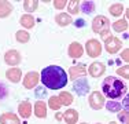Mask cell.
<instances>
[{"label":"cell","instance_id":"1","mask_svg":"<svg viewBox=\"0 0 129 124\" xmlns=\"http://www.w3.org/2000/svg\"><path fill=\"white\" fill-rule=\"evenodd\" d=\"M40 81L50 90H60L67 84V73L63 68L50 65L41 70Z\"/></svg>","mask_w":129,"mask_h":124},{"label":"cell","instance_id":"2","mask_svg":"<svg viewBox=\"0 0 129 124\" xmlns=\"http://www.w3.org/2000/svg\"><path fill=\"white\" fill-rule=\"evenodd\" d=\"M102 91H103V97H107L110 99H115V98H119L126 91V87L117 77L109 76L102 83Z\"/></svg>","mask_w":129,"mask_h":124},{"label":"cell","instance_id":"3","mask_svg":"<svg viewBox=\"0 0 129 124\" xmlns=\"http://www.w3.org/2000/svg\"><path fill=\"white\" fill-rule=\"evenodd\" d=\"M92 30L98 35H100L103 39H107L110 36V21L104 15H98L92 21Z\"/></svg>","mask_w":129,"mask_h":124},{"label":"cell","instance_id":"4","mask_svg":"<svg viewBox=\"0 0 129 124\" xmlns=\"http://www.w3.org/2000/svg\"><path fill=\"white\" fill-rule=\"evenodd\" d=\"M104 48L109 54H117L122 48V42L115 36H109L104 39Z\"/></svg>","mask_w":129,"mask_h":124},{"label":"cell","instance_id":"5","mask_svg":"<svg viewBox=\"0 0 129 124\" xmlns=\"http://www.w3.org/2000/svg\"><path fill=\"white\" fill-rule=\"evenodd\" d=\"M85 51L91 58H98L102 54V44L96 39H89L85 44Z\"/></svg>","mask_w":129,"mask_h":124},{"label":"cell","instance_id":"6","mask_svg":"<svg viewBox=\"0 0 129 124\" xmlns=\"http://www.w3.org/2000/svg\"><path fill=\"white\" fill-rule=\"evenodd\" d=\"M88 102H89V106L93 110H99V109H102V108L104 106L106 99H104L103 94L100 91H92L91 95H89V99H88Z\"/></svg>","mask_w":129,"mask_h":124},{"label":"cell","instance_id":"7","mask_svg":"<svg viewBox=\"0 0 129 124\" xmlns=\"http://www.w3.org/2000/svg\"><path fill=\"white\" fill-rule=\"evenodd\" d=\"M4 62L7 65H10L11 68H15L17 65H19L22 62V55L17 50H8L4 54Z\"/></svg>","mask_w":129,"mask_h":124},{"label":"cell","instance_id":"8","mask_svg":"<svg viewBox=\"0 0 129 124\" xmlns=\"http://www.w3.org/2000/svg\"><path fill=\"white\" fill-rule=\"evenodd\" d=\"M39 81H40V73H37V72H29V73H26L25 77H23V80H22L23 87H25L26 90L35 88V87L39 84Z\"/></svg>","mask_w":129,"mask_h":124},{"label":"cell","instance_id":"9","mask_svg":"<svg viewBox=\"0 0 129 124\" xmlns=\"http://www.w3.org/2000/svg\"><path fill=\"white\" fill-rule=\"evenodd\" d=\"M87 72L89 73V76L96 79V77H100L102 74H104V72H106V65L103 62H92Z\"/></svg>","mask_w":129,"mask_h":124},{"label":"cell","instance_id":"10","mask_svg":"<svg viewBox=\"0 0 129 124\" xmlns=\"http://www.w3.org/2000/svg\"><path fill=\"white\" fill-rule=\"evenodd\" d=\"M67 54H69V57L73 58V59L81 58L82 54H84V47H82L78 42H73L72 44L69 46V48H67Z\"/></svg>","mask_w":129,"mask_h":124},{"label":"cell","instance_id":"11","mask_svg":"<svg viewBox=\"0 0 129 124\" xmlns=\"http://www.w3.org/2000/svg\"><path fill=\"white\" fill-rule=\"evenodd\" d=\"M69 74H70V80H77L78 77H84L87 74V68L85 65L80 64V65H74L69 69Z\"/></svg>","mask_w":129,"mask_h":124},{"label":"cell","instance_id":"12","mask_svg":"<svg viewBox=\"0 0 129 124\" xmlns=\"http://www.w3.org/2000/svg\"><path fill=\"white\" fill-rule=\"evenodd\" d=\"M73 88H74V91L77 92L78 95L82 97V95L88 94V91H89V84H88V81L85 79H78V80H74Z\"/></svg>","mask_w":129,"mask_h":124},{"label":"cell","instance_id":"13","mask_svg":"<svg viewBox=\"0 0 129 124\" xmlns=\"http://www.w3.org/2000/svg\"><path fill=\"white\" fill-rule=\"evenodd\" d=\"M21 77H22V70L19 68H10L6 70V79L10 80L11 83H19Z\"/></svg>","mask_w":129,"mask_h":124},{"label":"cell","instance_id":"14","mask_svg":"<svg viewBox=\"0 0 129 124\" xmlns=\"http://www.w3.org/2000/svg\"><path fill=\"white\" fill-rule=\"evenodd\" d=\"M18 113L22 119H29L32 116V104L29 101H23L18 106Z\"/></svg>","mask_w":129,"mask_h":124},{"label":"cell","instance_id":"15","mask_svg":"<svg viewBox=\"0 0 129 124\" xmlns=\"http://www.w3.org/2000/svg\"><path fill=\"white\" fill-rule=\"evenodd\" d=\"M14 7L7 0H0V18H7L13 12Z\"/></svg>","mask_w":129,"mask_h":124},{"label":"cell","instance_id":"16","mask_svg":"<svg viewBox=\"0 0 129 124\" xmlns=\"http://www.w3.org/2000/svg\"><path fill=\"white\" fill-rule=\"evenodd\" d=\"M35 116L39 119H45L47 117V105L43 101H37L35 104Z\"/></svg>","mask_w":129,"mask_h":124},{"label":"cell","instance_id":"17","mask_svg":"<svg viewBox=\"0 0 129 124\" xmlns=\"http://www.w3.org/2000/svg\"><path fill=\"white\" fill-rule=\"evenodd\" d=\"M78 116L80 113L74 109H67L66 112L63 113V120L66 121L67 124H76L78 121Z\"/></svg>","mask_w":129,"mask_h":124},{"label":"cell","instance_id":"18","mask_svg":"<svg viewBox=\"0 0 129 124\" xmlns=\"http://www.w3.org/2000/svg\"><path fill=\"white\" fill-rule=\"evenodd\" d=\"M55 22H56V25H59V26H67V25H70L73 22V18L67 12H60V14H56Z\"/></svg>","mask_w":129,"mask_h":124},{"label":"cell","instance_id":"19","mask_svg":"<svg viewBox=\"0 0 129 124\" xmlns=\"http://www.w3.org/2000/svg\"><path fill=\"white\" fill-rule=\"evenodd\" d=\"M0 123L2 124H21V121H19V119H18L17 114L10 113V112L2 114V117H0Z\"/></svg>","mask_w":129,"mask_h":124},{"label":"cell","instance_id":"20","mask_svg":"<svg viewBox=\"0 0 129 124\" xmlns=\"http://www.w3.org/2000/svg\"><path fill=\"white\" fill-rule=\"evenodd\" d=\"M19 24L22 25L25 29H32V28H35L36 21H35V17H33L32 14H23L19 19Z\"/></svg>","mask_w":129,"mask_h":124},{"label":"cell","instance_id":"21","mask_svg":"<svg viewBox=\"0 0 129 124\" xmlns=\"http://www.w3.org/2000/svg\"><path fill=\"white\" fill-rule=\"evenodd\" d=\"M58 98H59L60 104L64 105V106H69V105L73 104V95L70 94V92H67V91H62Z\"/></svg>","mask_w":129,"mask_h":124},{"label":"cell","instance_id":"22","mask_svg":"<svg viewBox=\"0 0 129 124\" xmlns=\"http://www.w3.org/2000/svg\"><path fill=\"white\" fill-rule=\"evenodd\" d=\"M128 19H118L113 24V29L115 32H125V30H128Z\"/></svg>","mask_w":129,"mask_h":124},{"label":"cell","instance_id":"23","mask_svg":"<svg viewBox=\"0 0 129 124\" xmlns=\"http://www.w3.org/2000/svg\"><path fill=\"white\" fill-rule=\"evenodd\" d=\"M39 7V2L37 0H25L23 2V10L26 12H33L36 11Z\"/></svg>","mask_w":129,"mask_h":124},{"label":"cell","instance_id":"24","mask_svg":"<svg viewBox=\"0 0 129 124\" xmlns=\"http://www.w3.org/2000/svg\"><path fill=\"white\" fill-rule=\"evenodd\" d=\"M78 11H80V2H78V0L67 2V12H69V15L78 14Z\"/></svg>","mask_w":129,"mask_h":124},{"label":"cell","instance_id":"25","mask_svg":"<svg viewBox=\"0 0 129 124\" xmlns=\"http://www.w3.org/2000/svg\"><path fill=\"white\" fill-rule=\"evenodd\" d=\"M109 11L113 17H119V15L122 14V11H124V6H122L121 3H114V4L110 6Z\"/></svg>","mask_w":129,"mask_h":124},{"label":"cell","instance_id":"26","mask_svg":"<svg viewBox=\"0 0 129 124\" xmlns=\"http://www.w3.org/2000/svg\"><path fill=\"white\" fill-rule=\"evenodd\" d=\"M15 39H17L18 43H27L30 40V35L26 32V30H18L17 33H15Z\"/></svg>","mask_w":129,"mask_h":124},{"label":"cell","instance_id":"27","mask_svg":"<svg viewBox=\"0 0 129 124\" xmlns=\"http://www.w3.org/2000/svg\"><path fill=\"white\" fill-rule=\"evenodd\" d=\"M80 10H81L84 14H91L95 10V4L93 2H82L80 4Z\"/></svg>","mask_w":129,"mask_h":124},{"label":"cell","instance_id":"28","mask_svg":"<svg viewBox=\"0 0 129 124\" xmlns=\"http://www.w3.org/2000/svg\"><path fill=\"white\" fill-rule=\"evenodd\" d=\"M106 108H107V110L109 112H115V113H118L119 110H121V108H122V105L119 104V102H117V101H110V102H106Z\"/></svg>","mask_w":129,"mask_h":124},{"label":"cell","instance_id":"29","mask_svg":"<svg viewBox=\"0 0 129 124\" xmlns=\"http://www.w3.org/2000/svg\"><path fill=\"white\" fill-rule=\"evenodd\" d=\"M48 106H50L52 110H59L60 106H62V104H60L59 98L54 95V97H51L50 99H48Z\"/></svg>","mask_w":129,"mask_h":124},{"label":"cell","instance_id":"30","mask_svg":"<svg viewBox=\"0 0 129 124\" xmlns=\"http://www.w3.org/2000/svg\"><path fill=\"white\" fill-rule=\"evenodd\" d=\"M118 119L121 120L124 124H129V114H128V109H126V108H125L122 112L121 110L118 112Z\"/></svg>","mask_w":129,"mask_h":124},{"label":"cell","instance_id":"31","mask_svg":"<svg viewBox=\"0 0 129 124\" xmlns=\"http://www.w3.org/2000/svg\"><path fill=\"white\" fill-rule=\"evenodd\" d=\"M129 66L128 65H125V66H121V68H118L117 69V73L119 74V76H122L124 79H129Z\"/></svg>","mask_w":129,"mask_h":124},{"label":"cell","instance_id":"32","mask_svg":"<svg viewBox=\"0 0 129 124\" xmlns=\"http://www.w3.org/2000/svg\"><path fill=\"white\" fill-rule=\"evenodd\" d=\"M66 6H67V0H55L54 2V7L56 10H62Z\"/></svg>","mask_w":129,"mask_h":124},{"label":"cell","instance_id":"33","mask_svg":"<svg viewBox=\"0 0 129 124\" xmlns=\"http://www.w3.org/2000/svg\"><path fill=\"white\" fill-rule=\"evenodd\" d=\"M8 95V90L3 83H0V99H4Z\"/></svg>","mask_w":129,"mask_h":124},{"label":"cell","instance_id":"34","mask_svg":"<svg viewBox=\"0 0 129 124\" xmlns=\"http://www.w3.org/2000/svg\"><path fill=\"white\" fill-rule=\"evenodd\" d=\"M128 52H129V51H128V48H125L124 51H122V55H121V58H122V59H124L125 62H128V61H129V58H128Z\"/></svg>","mask_w":129,"mask_h":124},{"label":"cell","instance_id":"35","mask_svg":"<svg viewBox=\"0 0 129 124\" xmlns=\"http://www.w3.org/2000/svg\"><path fill=\"white\" fill-rule=\"evenodd\" d=\"M55 119L59 120V121H60V120L63 119V113H55Z\"/></svg>","mask_w":129,"mask_h":124},{"label":"cell","instance_id":"36","mask_svg":"<svg viewBox=\"0 0 129 124\" xmlns=\"http://www.w3.org/2000/svg\"><path fill=\"white\" fill-rule=\"evenodd\" d=\"M109 124H117V123H115V121H110Z\"/></svg>","mask_w":129,"mask_h":124},{"label":"cell","instance_id":"37","mask_svg":"<svg viewBox=\"0 0 129 124\" xmlns=\"http://www.w3.org/2000/svg\"><path fill=\"white\" fill-rule=\"evenodd\" d=\"M81 124H88V123H81Z\"/></svg>","mask_w":129,"mask_h":124},{"label":"cell","instance_id":"38","mask_svg":"<svg viewBox=\"0 0 129 124\" xmlns=\"http://www.w3.org/2000/svg\"><path fill=\"white\" fill-rule=\"evenodd\" d=\"M96 124H100V123H96Z\"/></svg>","mask_w":129,"mask_h":124}]
</instances>
